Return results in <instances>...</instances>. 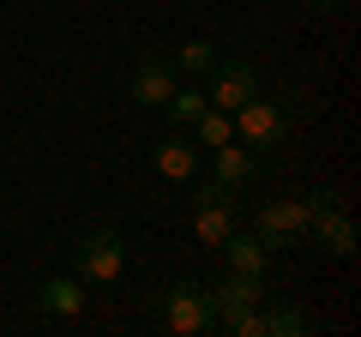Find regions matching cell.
Masks as SVG:
<instances>
[{
  "instance_id": "1",
  "label": "cell",
  "mask_w": 361,
  "mask_h": 337,
  "mask_svg": "<svg viewBox=\"0 0 361 337\" xmlns=\"http://www.w3.org/2000/svg\"><path fill=\"white\" fill-rule=\"evenodd\" d=\"M163 325L180 337H205L217 331V313H211V289L193 283V277H180V283L163 289Z\"/></svg>"
},
{
  "instance_id": "2",
  "label": "cell",
  "mask_w": 361,
  "mask_h": 337,
  "mask_svg": "<svg viewBox=\"0 0 361 337\" xmlns=\"http://www.w3.org/2000/svg\"><path fill=\"white\" fill-rule=\"evenodd\" d=\"M229 121H235V139H241L247 151H277V145L289 139V115H283L277 97H247Z\"/></svg>"
},
{
  "instance_id": "3",
  "label": "cell",
  "mask_w": 361,
  "mask_h": 337,
  "mask_svg": "<svg viewBox=\"0 0 361 337\" xmlns=\"http://www.w3.org/2000/svg\"><path fill=\"white\" fill-rule=\"evenodd\" d=\"M73 265H78L85 283H115L121 265H127V241H121L115 229H85L78 247H73Z\"/></svg>"
},
{
  "instance_id": "4",
  "label": "cell",
  "mask_w": 361,
  "mask_h": 337,
  "mask_svg": "<svg viewBox=\"0 0 361 337\" xmlns=\"http://www.w3.org/2000/svg\"><path fill=\"white\" fill-rule=\"evenodd\" d=\"M229 229H235V187H223V181L193 187V235L205 247H223Z\"/></svg>"
},
{
  "instance_id": "5",
  "label": "cell",
  "mask_w": 361,
  "mask_h": 337,
  "mask_svg": "<svg viewBox=\"0 0 361 337\" xmlns=\"http://www.w3.org/2000/svg\"><path fill=\"white\" fill-rule=\"evenodd\" d=\"M253 235L271 247V253H283V247H301V241H307V205H301V199H271V205H259Z\"/></svg>"
},
{
  "instance_id": "6",
  "label": "cell",
  "mask_w": 361,
  "mask_h": 337,
  "mask_svg": "<svg viewBox=\"0 0 361 337\" xmlns=\"http://www.w3.org/2000/svg\"><path fill=\"white\" fill-rule=\"evenodd\" d=\"M247 97H259V66L253 61H217L211 66V91H205V103L211 109H241Z\"/></svg>"
},
{
  "instance_id": "7",
  "label": "cell",
  "mask_w": 361,
  "mask_h": 337,
  "mask_svg": "<svg viewBox=\"0 0 361 337\" xmlns=\"http://www.w3.org/2000/svg\"><path fill=\"white\" fill-rule=\"evenodd\" d=\"M175 85H180L175 54H139V66H133V103L163 109L169 97H175Z\"/></svg>"
},
{
  "instance_id": "8",
  "label": "cell",
  "mask_w": 361,
  "mask_h": 337,
  "mask_svg": "<svg viewBox=\"0 0 361 337\" xmlns=\"http://www.w3.org/2000/svg\"><path fill=\"white\" fill-rule=\"evenodd\" d=\"M307 241L319 247V253H331V259H349V253H355V223L343 217V205L319 211V217H307Z\"/></svg>"
},
{
  "instance_id": "9",
  "label": "cell",
  "mask_w": 361,
  "mask_h": 337,
  "mask_svg": "<svg viewBox=\"0 0 361 337\" xmlns=\"http://www.w3.org/2000/svg\"><path fill=\"white\" fill-rule=\"evenodd\" d=\"M211 168H217L223 187H235V193H241V187L259 181V151H247L241 139H229V145H217V151H211Z\"/></svg>"
},
{
  "instance_id": "10",
  "label": "cell",
  "mask_w": 361,
  "mask_h": 337,
  "mask_svg": "<svg viewBox=\"0 0 361 337\" xmlns=\"http://www.w3.org/2000/svg\"><path fill=\"white\" fill-rule=\"evenodd\" d=\"M271 289H265V277H247V271H223L217 283H211V313L217 307H259Z\"/></svg>"
},
{
  "instance_id": "11",
  "label": "cell",
  "mask_w": 361,
  "mask_h": 337,
  "mask_svg": "<svg viewBox=\"0 0 361 337\" xmlns=\"http://www.w3.org/2000/svg\"><path fill=\"white\" fill-rule=\"evenodd\" d=\"M37 307L49 313V319H73V313H85V277H49V283L37 289Z\"/></svg>"
},
{
  "instance_id": "12",
  "label": "cell",
  "mask_w": 361,
  "mask_h": 337,
  "mask_svg": "<svg viewBox=\"0 0 361 337\" xmlns=\"http://www.w3.org/2000/svg\"><path fill=\"white\" fill-rule=\"evenodd\" d=\"M151 163H157L163 181H193V175H199V151L180 139V127H175V139H163V145L151 151Z\"/></svg>"
},
{
  "instance_id": "13",
  "label": "cell",
  "mask_w": 361,
  "mask_h": 337,
  "mask_svg": "<svg viewBox=\"0 0 361 337\" xmlns=\"http://www.w3.org/2000/svg\"><path fill=\"white\" fill-rule=\"evenodd\" d=\"M223 253H229V271H247V277H265V265H271V247L259 235H241V229H229Z\"/></svg>"
},
{
  "instance_id": "14",
  "label": "cell",
  "mask_w": 361,
  "mask_h": 337,
  "mask_svg": "<svg viewBox=\"0 0 361 337\" xmlns=\"http://www.w3.org/2000/svg\"><path fill=\"white\" fill-rule=\"evenodd\" d=\"M307 331H313V313H307V307L277 301V307L265 313V337H307Z\"/></svg>"
},
{
  "instance_id": "15",
  "label": "cell",
  "mask_w": 361,
  "mask_h": 337,
  "mask_svg": "<svg viewBox=\"0 0 361 337\" xmlns=\"http://www.w3.org/2000/svg\"><path fill=\"white\" fill-rule=\"evenodd\" d=\"M193 139L205 145V151H217V145H229V139H235V121H229V109H211V103H205V115L193 121Z\"/></svg>"
},
{
  "instance_id": "16",
  "label": "cell",
  "mask_w": 361,
  "mask_h": 337,
  "mask_svg": "<svg viewBox=\"0 0 361 337\" xmlns=\"http://www.w3.org/2000/svg\"><path fill=\"white\" fill-rule=\"evenodd\" d=\"M217 331H229V337H265V313H259V307H217Z\"/></svg>"
},
{
  "instance_id": "17",
  "label": "cell",
  "mask_w": 361,
  "mask_h": 337,
  "mask_svg": "<svg viewBox=\"0 0 361 337\" xmlns=\"http://www.w3.org/2000/svg\"><path fill=\"white\" fill-rule=\"evenodd\" d=\"M217 61H223V49H217V42L193 37V42H180V61H175V73H211Z\"/></svg>"
},
{
  "instance_id": "18",
  "label": "cell",
  "mask_w": 361,
  "mask_h": 337,
  "mask_svg": "<svg viewBox=\"0 0 361 337\" xmlns=\"http://www.w3.org/2000/svg\"><path fill=\"white\" fill-rule=\"evenodd\" d=\"M163 115L175 121V127H193V121L205 115V91H180V85H175V97L163 103Z\"/></svg>"
},
{
  "instance_id": "19",
  "label": "cell",
  "mask_w": 361,
  "mask_h": 337,
  "mask_svg": "<svg viewBox=\"0 0 361 337\" xmlns=\"http://www.w3.org/2000/svg\"><path fill=\"white\" fill-rule=\"evenodd\" d=\"M313 13H337V6H343V0H307Z\"/></svg>"
}]
</instances>
